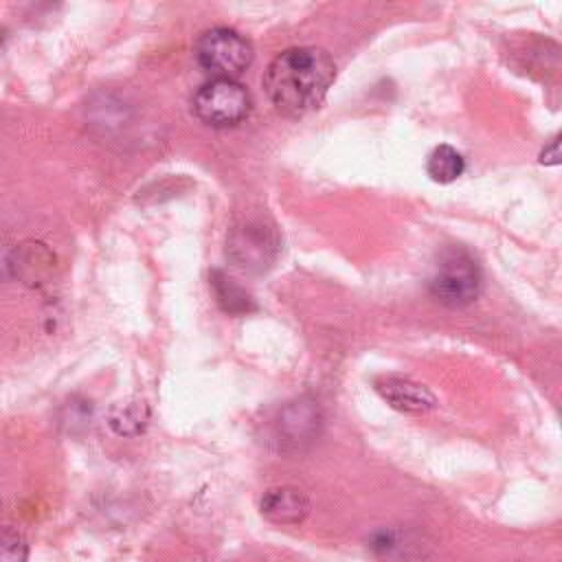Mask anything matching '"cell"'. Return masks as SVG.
<instances>
[{
    "instance_id": "1",
    "label": "cell",
    "mask_w": 562,
    "mask_h": 562,
    "mask_svg": "<svg viewBox=\"0 0 562 562\" xmlns=\"http://www.w3.org/2000/svg\"><path fill=\"white\" fill-rule=\"evenodd\" d=\"M336 77V64L327 50L296 46L279 53L263 72V90L283 116H303L316 110Z\"/></svg>"
},
{
    "instance_id": "2",
    "label": "cell",
    "mask_w": 562,
    "mask_h": 562,
    "mask_svg": "<svg viewBox=\"0 0 562 562\" xmlns=\"http://www.w3.org/2000/svg\"><path fill=\"white\" fill-rule=\"evenodd\" d=\"M193 55L198 66L213 79H235L252 64L250 42L228 26L204 31L193 46Z\"/></svg>"
},
{
    "instance_id": "3",
    "label": "cell",
    "mask_w": 562,
    "mask_h": 562,
    "mask_svg": "<svg viewBox=\"0 0 562 562\" xmlns=\"http://www.w3.org/2000/svg\"><path fill=\"white\" fill-rule=\"evenodd\" d=\"M481 285L483 277L474 257L463 248H452L439 259L428 290L441 305L463 307L476 301Z\"/></svg>"
},
{
    "instance_id": "4",
    "label": "cell",
    "mask_w": 562,
    "mask_h": 562,
    "mask_svg": "<svg viewBox=\"0 0 562 562\" xmlns=\"http://www.w3.org/2000/svg\"><path fill=\"white\" fill-rule=\"evenodd\" d=\"M279 248L281 241L274 226L261 217H246L231 228L226 239V257L248 274L266 272L274 263Z\"/></svg>"
},
{
    "instance_id": "5",
    "label": "cell",
    "mask_w": 562,
    "mask_h": 562,
    "mask_svg": "<svg viewBox=\"0 0 562 562\" xmlns=\"http://www.w3.org/2000/svg\"><path fill=\"white\" fill-rule=\"evenodd\" d=\"M252 99L244 83L235 79H211L191 99V112L211 127H233L250 112Z\"/></svg>"
},
{
    "instance_id": "6",
    "label": "cell",
    "mask_w": 562,
    "mask_h": 562,
    "mask_svg": "<svg viewBox=\"0 0 562 562\" xmlns=\"http://www.w3.org/2000/svg\"><path fill=\"white\" fill-rule=\"evenodd\" d=\"M375 391L382 395V400H386V404H391L395 411H402V413L422 415L437 406V400L430 393V389L408 378H395V375L382 378L375 382Z\"/></svg>"
},
{
    "instance_id": "7",
    "label": "cell",
    "mask_w": 562,
    "mask_h": 562,
    "mask_svg": "<svg viewBox=\"0 0 562 562\" xmlns=\"http://www.w3.org/2000/svg\"><path fill=\"white\" fill-rule=\"evenodd\" d=\"M310 512L307 496L296 487H272L261 498V514L277 525H296Z\"/></svg>"
},
{
    "instance_id": "8",
    "label": "cell",
    "mask_w": 562,
    "mask_h": 562,
    "mask_svg": "<svg viewBox=\"0 0 562 562\" xmlns=\"http://www.w3.org/2000/svg\"><path fill=\"white\" fill-rule=\"evenodd\" d=\"M318 406L314 402H292L279 415V435L283 441L301 446L303 441H312L318 432Z\"/></svg>"
},
{
    "instance_id": "9",
    "label": "cell",
    "mask_w": 562,
    "mask_h": 562,
    "mask_svg": "<svg viewBox=\"0 0 562 562\" xmlns=\"http://www.w3.org/2000/svg\"><path fill=\"white\" fill-rule=\"evenodd\" d=\"M209 279H211L215 301L226 314H248L255 310L252 296L239 283H235L228 274H224L222 270H213Z\"/></svg>"
},
{
    "instance_id": "10",
    "label": "cell",
    "mask_w": 562,
    "mask_h": 562,
    "mask_svg": "<svg viewBox=\"0 0 562 562\" xmlns=\"http://www.w3.org/2000/svg\"><path fill=\"white\" fill-rule=\"evenodd\" d=\"M463 169H465V158L461 156V151H457L450 145L435 147L426 160V173L439 184L454 182L463 173Z\"/></svg>"
},
{
    "instance_id": "11",
    "label": "cell",
    "mask_w": 562,
    "mask_h": 562,
    "mask_svg": "<svg viewBox=\"0 0 562 562\" xmlns=\"http://www.w3.org/2000/svg\"><path fill=\"white\" fill-rule=\"evenodd\" d=\"M108 424L116 435H123V437L138 435L147 424V406L138 400L121 402L110 411Z\"/></svg>"
},
{
    "instance_id": "12",
    "label": "cell",
    "mask_w": 562,
    "mask_h": 562,
    "mask_svg": "<svg viewBox=\"0 0 562 562\" xmlns=\"http://www.w3.org/2000/svg\"><path fill=\"white\" fill-rule=\"evenodd\" d=\"M26 540L20 531L7 527L2 533V562H26Z\"/></svg>"
},
{
    "instance_id": "13",
    "label": "cell",
    "mask_w": 562,
    "mask_h": 562,
    "mask_svg": "<svg viewBox=\"0 0 562 562\" xmlns=\"http://www.w3.org/2000/svg\"><path fill=\"white\" fill-rule=\"evenodd\" d=\"M542 165H562V132L540 151Z\"/></svg>"
}]
</instances>
